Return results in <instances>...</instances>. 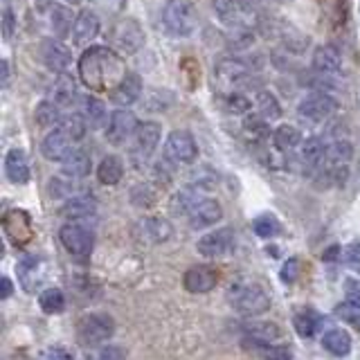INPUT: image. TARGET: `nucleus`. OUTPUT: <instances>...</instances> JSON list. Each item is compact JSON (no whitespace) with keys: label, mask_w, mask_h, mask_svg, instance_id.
<instances>
[{"label":"nucleus","mask_w":360,"mask_h":360,"mask_svg":"<svg viewBox=\"0 0 360 360\" xmlns=\"http://www.w3.org/2000/svg\"><path fill=\"white\" fill-rule=\"evenodd\" d=\"M345 259H347V266L356 270V273H360V243H354L347 248L345 252Z\"/></svg>","instance_id":"obj_52"},{"label":"nucleus","mask_w":360,"mask_h":360,"mask_svg":"<svg viewBox=\"0 0 360 360\" xmlns=\"http://www.w3.org/2000/svg\"><path fill=\"white\" fill-rule=\"evenodd\" d=\"M50 356H52L54 360H75V358H72V354L63 352V349H59V347L50 349Z\"/></svg>","instance_id":"obj_55"},{"label":"nucleus","mask_w":360,"mask_h":360,"mask_svg":"<svg viewBox=\"0 0 360 360\" xmlns=\"http://www.w3.org/2000/svg\"><path fill=\"white\" fill-rule=\"evenodd\" d=\"M93 169V162H90V155L84 149H72L68 153V158L61 162V174L70 176V178H86Z\"/></svg>","instance_id":"obj_23"},{"label":"nucleus","mask_w":360,"mask_h":360,"mask_svg":"<svg viewBox=\"0 0 360 360\" xmlns=\"http://www.w3.org/2000/svg\"><path fill=\"white\" fill-rule=\"evenodd\" d=\"M302 162L309 167H320L326 162V144L320 138H309L302 144Z\"/></svg>","instance_id":"obj_30"},{"label":"nucleus","mask_w":360,"mask_h":360,"mask_svg":"<svg viewBox=\"0 0 360 360\" xmlns=\"http://www.w3.org/2000/svg\"><path fill=\"white\" fill-rule=\"evenodd\" d=\"M273 142L279 151H290L302 142V133L292 124H281L273 131Z\"/></svg>","instance_id":"obj_31"},{"label":"nucleus","mask_w":360,"mask_h":360,"mask_svg":"<svg viewBox=\"0 0 360 360\" xmlns=\"http://www.w3.org/2000/svg\"><path fill=\"white\" fill-rule=\"evenodd\" d=\"M333 313H335L342 322H347V324L356 326V329H360V307H358V304H354V302H349V300H347V302H342V304H338Z\"/></svg>","instance_id":"obj_41"},{"label":"nucleus","mask_w":360,"mask_h":360,"mask_svg":"<svg viewBox=\"0 0 360 360\" xmlns=\"http://www.w3.org/2000/svg\"><path fill=\"white\" fill-rule=\"evenodd\" d=\"M217 70L223 79H228V82H241L243 77H248L250 72V65L241 59H234V56H228V59H221Z\"/></svg>","instance_id":"obj_32"},{"label":"nucleus","mask_w":360,"mask_h":360,"mask_svg":"<svg viewBox=\"0 0 360 360\" xmlns=\"http://www.w3.org/2000/svg\"><path fill=\"white\" fill-rule=\"evenodd\" d=\"M245 333H248V338H250L252 342H257L259 347L275 345V342L279 340V338H281V329H279V326H277L275 322H268V320L248 324Z\"/></svg>","instance_id":"obj_24"},{"label":"nucleus","mask_w":360,"mask_h":360,"mask_svg":"<svg viewBox=\"0 0 360 360\" xmlns=\"http://www.w3.org/2000/svg\"><path fill=\"white\" fill-rule=\"evenodd\" d=\"M11 292H14V284H11L9 277H3L0 279V300H9Z\"/></svg>","instance_id":"obj_53"},{"label":"nucleus","mask_w":360,"mask_h":360,"mask_svg":"<svg viewBox=\"0 0 360 360\" xmlns=\"http://www.w3.org/2000/svg\"><path fill=\"white\" fill-rule=\"evenodd\" d=\"M61 214L68 221H86L93 219L97 214V202L88 196H72L65 200V205L61 207Z\"/></svg>","instance_id":"obj_21"},{"label":"nucleus","mask_w":360,"mask_h":360,"mask_svg":"<svg viewBox=\"0 0 360 360\" xmlns=\"http://www.w3.org/2000/svg\"><path fill=\"white\" fill-rule=\"evenodd\" d=\"M124 358H127V352H124L122 347L108 345V347H104V349H99L95 360H124Z\"/></svg>","instance_id":"obj_49"},{"label":"nucleus","mask_w":360,"mask_h":360,"mask_svg":"<svg viewBox=\"0 0 360 360\" xmlns=\"http://www.w3.org/2000/svg\"><path fill=\"white\" fill-rule=\"evenodd\" d=\"M198 155V144L189 131H174L169 133L165 142V158L174 165H191Z\"/></svg>","instance_id":"obj_5"},{"label":"nucleus","mask_w":360,"mask_h":360,"mask_svg":"<svg viewBox=\"0 0 360 360\" xmlns=\"http://www.w3.org/2000/svg\"><path fill=\"white\" fill-rule=\"evenodd\" d=\"M41 59L50 72L63 75L68 68H70L72 54H70V48H68L65 43L56 41V39H45L41 43Z\"/></svg>","instance_id":"obj_11"},{"label":"nucleus","mask_w":360,"mask_h":360,"mask_svg":"<svg viewBox=\"0 0 360 360\" xmlns=\"http://www.w3.org/2000/svg\"><path fill=\"white\" fill-rule=\"evenodd\" d=\"M230 304L241 315H262L270 309V295L257 281H248L230 290Z\"/></svg>","instance_id":"obj_2"},{"label":"nucleus","mask_w":360,"mask_h":360,"mask_svg":"<svg viewBox=\"0 0 360 360\" xmlns=\"http://www.w3.org/2000/svg\"><path fill=\"white\" fill-rule=\"evenodd\" d=\"M292 324H295V329L302 338H313L315 329H318V320H315V315H311L309 311H300L295 315V320H292Z\"/></svg>","instance_id":"obj_42"},{"label":"nucleus","mask_w":360,"mask_h":360,"mask_svg":"<svg viewBox=\"0 0 360 360\" xmlns=\"http://www.w3.org/2000/svg\"><path fill=\"white\" fill-rule=\"evenodd\" d=\"M174 104V95L169 90H151V95H146L144 99V108L151 112H160Z\"/></svg>","instance_id":"obj_38"},{"label":"nucleus","mask_w":360,"mask_h":360,"mask_svg":"<svg viewBox=\"0 0 360 360\" xmlns=\"http://www.w3.org/2000/svg\"><path fill=\"white\" fill-rule=\"evenodd\" d=\"M79 3H84V0H70V5H79Z\"/></svg>","instance_id":"obj_60"},{"label":"nucleus","mask_w":360,"mask_h":360,"mask_svg":"<svg viewBox=\"0 0 360 360\" xmlns=\"http://www.w3.org/2000/svg\"><path fill=\"white\" fill-rule=\"evenodd\" d=\"M255 41L252 37V32H248V30H239V32H234L232 37H230V45L234 50H245V48H250Z\"/></svg>","instance_id":"obj_47"},{"label":"nucleus","mask_w":360,"mask_h":360,"mask_svg":"<svg viewBox=\"0 0 360 360\" xmlns=\"http://www.w3.org/2000/svg\"><path fill=\"white\" fill-rule=\"evenodd\" d=\"M236 9H239L236 0H214V14L225 25H234L236 22Z\"/></svg>","instance_id":"obj_39"},{"label":"nucleus","mask_w":360,"mask_h":360,"mask_svg":"<svg viewBox=\"0 0 360 360\" xmlns=\"http://www.w3.org/2000/svg\"><path fill=\"white\" fill-rule=\"evenodd\" d=\"M252 230L257 236H262V239H273L281 232V223L277 221L275 214H259V217L252 221Z\"/></svg>","instance_id":"obj_36"},{"label":"nucleus","mask_w":360,"mask_h":360,"mask_svg":"<svg viewBox=\"0 0 360 360\" xmlns=\"http://www.w3.org/2000/svg\"><path fill=\"white\" fill-rule=\"evenodd\" d=\"M140 97H142V79L135 72H129L115 88L110 90V101L117 104L120 108H127V106L135 104V101H140Z\"/></svg>","instance_id":"obj_16"},{"label":"nucleus","mask_w":360,"mask_h":360,"mask_svg":"<svg viewBox=\"0 0 360 360\" xmlns=\"http://www.w3.org/2000/svg\"><path fill=\"white\" fill-rule=\"evenodd\" d=\"M300 273H302V264L297 257L286 259V264L281 266V279H284V284H295L300 279Z\"/></svg>","instance_id":"obj_46"},{"label":"nucleus","mask_w":360,"mask_h":360,"mask_svg":"<svg viewBox=\"0 0 360 360\" xmlns=\"http://www.w3.org/2000/svg\"><path fill=\"white\" fill-rule=\"evenodd\" d=\"M16 34V16L11 14V9L3 11V39L9 41Z\"/></svg>","instance_id":"obj_51"},{"label":"nucleus","mask_w":360,"mask_h":360,"mask_svg":"<svg viewBox=\"0 0 360 360\" xmlns=\"http://www.w3.org/2000/svg\"><path fill=\"white\" fill-rule=\"evenodd\" d=\"M72 144H75V142H72L70 138H68V135H65L63 131L54 129V131H50V133L43 138V142H41V153H43L45 160L63 162L65 158H68V153H70V151L75 149Z\"/></svg>","instance_id":"obj_15"},{"label":"nucleus","mask_w":360,"mask_h":360,"mask_svg":"<svg viewBox=\"0 0 360 360\" xmlns=\"http://www.w3.org/2000/svg\"><path fill=\"white\" fill-rule=\"evenodd\" d=\"M243 129L255 135V138H266V135L270 133L268 129V120H264L262 115H250V117H245L243 122Z\"/></svg>","instance_id":"obj_45"},{"label":"nucleus","mask_w":360,"mask_h":360,"mask_svg":"<svg viewBox=\"0 0 360 360\" xmlns=\"http://www.w3.org/2000/svg\"><path fill=\"white\" fill-rule=\"evenodd\" d=\"M77 331L84 345L97 347L112 338V333H115V320L108 313H88L79 322Z\"/></svg>","instance_id":"obj_4"},{"label":"nucleus","mask_w":360,"mask_h":360,"mask_svg":"<svg viewBox=\"0 0 360 360\" xmlns=\"http://www.w3.org/2000/svg\"><path fill=\"white\" fill-rule=\"evenodd\" d=\"M39 360H54V358L50 356V352H45V354H43V356H41Z\"/></svg>","instance_id":"obj_59"},{"label":"nucleus","mask_w":360,"mask_h":360,"mask_svg":"<svg viewBox=\"0 0 360 360\" xmlns=\"http://www.w3.org/2000/svg\"><path fill=\"white\" fill-rule=\"evenodd\" d=\"M345 295L349 302H354L360 307V279L358 277H349L345 281Z\"/></svg>","instance_id":"obj_50"},{"label":"nucleus","mask_w":360,"mask_h":360,"mask_svg":"<svg viewBox=\"0 0 360 360\" xmlns=\"http://www.w3.org/2000/svg\"><path fill=\"white\" fill-rule=\"evenodd\" d=\"M335 110H338V101L326 93H309L297 104L300 117L309 122H324L326 117H331Z\"/></svg>","instance_id":"obj_10"},{"label":"nucleus","mask_w":360,"mask_h":360,"mask_svg":"<svg viewBox=\"0 0 360 360\" xmlns=\"http://www.w3.org/2000/svg\"><path fill=\"white\" fill-rule=\"evenodd\" d=\"M59 239L65 250L75 257H88L95 245V234L79 223H65L59 232Z\"/></svg>","instance_id":"obj_8"},{"label":"nucleus","mask_w":360,"mask_h":360,"mask_svg":"<svg viewBox=\"0 0 360 360\" xmlns=\"http://www.w3.org/2000/svg\"><path fill=\"white\" fill-rule=\"evenodd\" d=\"M140 234H142V239H146L149 243H165L169 236H172V223L162 217L142 219Z\"/></svg>","instance_id":"obj_22"},{"label":"nucleus","mask_w":360,"mask_h":360,"mask_svg":"<svg viewBox=\"0 0 360 360\" xmlns=\"http://www.w3.org/2000/svg\"><path fill=\"white\" fill-rule=\"evenodd\" d=\"M99 34V16L95 11L84 9L82 14L77 16L75 30H72V43L79 48H86L90 41H95Z\"/></svg>","instance_id":"obj_17"},{"label":"nucleus","mask_w":360,"mask_h":360,"mask_svg":"<svg viewBox=\"0 0 360 360\" xmlns=\"http://www.w3.org/2000/svg\"><path fill=\"white\" fill-rule=\"evenodd\" d=\"M162 25L172 37H189L196 27V11L189 0H167L162 7Z\"/></svg>","instance_id":"obj_3"},{"label":"nucleus","mask_w":360,"mask_h":360,"mask_svg":"<svg viewBox=\"0 0 360 360\" xmlns=\"http://www.w3.org/2000/svg\"><path fill=\"white\" fill-rule=\"evenodd\" d=\"M335 257H340V245H335V248H331L329 252L322 255V259H335Z\"/></svg>","instance_id":"obj_58"},{"label":"nucleus","mask_w":360,"mask_h":360,"mask_svg":"<svg viewBox=\"0 0 360 360\" xmlns=\"http://www.w3.org/2000/svg\"><path fill=\"white\" fill-rule=\"evenodd\" d=\"M354 155V146L349 140H335L333 144L326 146V162L331 167H338V165H347L352 160Z\"/></svg>","instance_id":"obj_35"},{"label":"nucleus","mask_w":360,"mask_h":360,"mask_svg":"<svg viewBox=\"0 0 360 360\" xmlns=\"http://www.w3.org/2000/svg\"><path fill=\"white\" fill-rule=\"evenodd\" d=\"M342 65V56L333 45H320L313 52V70L318 75H335Z\"/></svg>","instance_id":"obj_20"},{"label":"nucleus","mask_w":360,"mask_h":360,"mask_svg":"<svg viewBox=\"0 0 360 360\" xmlns=\"http://www.w3.org/2000/svg\"><path fill=\"white\" fill-rule=\"evenodd\" d=\"M138 120L131 110L127 108H117L108 115V124H106V142L112 146H122L124 142H129L135 131H138Z\"/></svg>","instance_id":"obj_6"},{"label":"nucleus","mask_w":360,"mask_h":360,"mask_svg":"<svg viewBox=\"0 0 360 360\" xmlns=\"http://www.w3.org/2000/svg\"><path fill=\"white\" fill-rule=\"evenodd\" d=\"M56 5H59L56 0H37V9L39 11H52Z\"/></svg>","instance_id":"obj_56"},{"label":"nucleus","mask_w":360,"mask_h":360,"mask_svg":"<svg viewBox=\"0 0 360 360\" xmlns=\"http://www.w3.org/2000/svg\"><path fill=\"white\" fill-rule=\"evenodd\" d=\"M257 106H259V115H262L264 120H277L281 115V108L277 104V99L270 93H259Z\"/></svg>","instance_id":"obj_40"},{"label":"nucleus","mask_w":360,"mask_h":360,"mask_svg":"<svg viewBox=\"0 0 360 360\" xmlns=\"http://www.w3.org/2000/svg\"><path fill=\"white\" fill-rule=\"evenodd\" d=\"M34 120H37V124L43 129L59 127L61 124V106L52 99H45L37 106V110H34Z\"/></svg>","instance_id":"obj_29"},{"label":"nucleus","mask_w":360,"mask_h":360,"mask_svg":"<svg viewBox=\"0 0 360 360\" xmlns=\"http://www.w3.org/2000/svg\"><path fill=\"white\" fill-rule=\"evenodd\" d=\"M79 72H82L84 84L90 90H112L127 77L122 59L108 48H88L82 61H79Z\"/></svg>","instance_id":"obj_1"},{"label":"nucleus","mask_w":360,"mask_h":360,"mask_svg":"<svg viewBox=\"0 0 360 360\" xmlns=\"http://www.w3.org/2000/svg\"><path fill=\"white\" fill-rule=\"evenodd\" d=\"M250 106H252L250 99L241 93H232V95L225 97V108H228L232 115H243V112L250 110Z\"/></svg>","instance_id":"obj_44"},{"label":"nucleus","mask_w":360,"mask_h":360,"mask_svg":"<svg viewBox=\"0 0 360 360\" xmlns=\"http://www.w3.org/2000/svg\"><path fill=\"white\" fill-rule=\"evenodd\" d=\"M239 3V9H243V11H252L257 5H259V0H236Z\"/></svg>","instance_id":"obj_57"},{"label":"nucleus","mask_w":360,"mask_h":360,"mask_svg":"<svg viewBox=\"0 0 360 360\" xmlns=\"http://www.w3.org/2000/svg\"><path fill=\"white\" fill-rule=\"evenodd\" d=\"M219 281L217 270L210 268V266H191L187 273L183 275V284L189 292L194 295H202V292H210L214 290Z\"/></svg>","instance_id":"obj_14"},{"label":"nucleus","mask_w":360,"mask_h":360,"mask_svg":"<svg viewBox=\"0 0 360 360\" xmlns=\"http://www.w3.org/2000/svg\"><path fill=\"white\" fill-rule=\"evenodd\" d=\"M56 129L63 131L72 142H79V140H84V135L88 131V122L84 115H79V112H70V115L61 120V124Z\"/></svg>","instance_id":"obj_33"},{"label":"nucleus","mask_w":360,"mask_h":360,"mask_svg":"<svg viewBox=\"0 0 360 360\" xmlns=\"http://www.w3.org/2000/svg\"><path fill=\"white\" fill-rule=\"evenodd\" d=\"M198 255L207 259H221L234 250V232L232 228H219L207 234H202L196 243Z\"/></svg>","instance_id":"obj_9"},{"label":"nucleus","mask_w":360,"mask_h":360,"mask_svg":"<svg viewBox=\"0 0 360 360\" xmlns=\"http://www.w3.org/2000/svg\"><path fill=\"white\" fill-rule=\"evenodd\" d=\"M322 347L335 358H345L352 352V335L345 329H329L322 335Z\"/></svg>","instance_id":"obj_25"},{"label":"nucleus","mask_w":360,"mask_h":360,"mask_svg":"<svg viewBox=\"0 0 360 360\" xmlns=\"http://www.w3.org/2000/svg\"><path fill=\"white\" fill-rule=\"evenodd\" d=\"M75 99H77V82H75V77L72 75H59L56 77V82L52 86V101H56L61 108L63 106H70L75 104Z\"/></svg>","instance_id":"obj_26"},{"label":"nucleus","mask_w":360,"mask_h":360,"mask_svg":"<svg viewBox=\"0 0 360 360\" xmlns=\"http://www.w3.org/2000/svg\"><path fill=\"white\" fill-rule=\"evenodd\" d=\"M124 176V165L117 155H106L101 158V162L97 165V180L101 185H117Z\"/></svg>","instance_id":"obj_27"},{"label":"nucleus","mask_w":360,"mask_h":360,"mask_svg":"<svg viewBox=\"0 0 360 360\" xmlns=\"http://www.w3.org/2000/svg\"><path fill=\"white\" fill-rule=\"evenodd\" d=\"M187 219L194 230L212 228V225H217L223 219V207L217 198H200L187 214Z\"/></svg>","instance_id":"obj_12"},{"label":"nucleus","mask_w":360,"mask_h":360,"mask_svg":"<svg viewBox=\"0 0 360 360\" xmlns=\"http://www.w3.org/2000/svg\"><path fill=\"white\" fill-rule=\"evenodd\" d=\"M160 135H162V127L158 122H142L138 131L133 135V153L135 158H142L146 160L153 151L155 146L160 144Z\"/></svg>","instance_id":"obj_13"},{"label":"nucleus","mask_w":360,"mask_h":360,"mask_svg":"<svg viewBox=\"0 0 360 360\" xmlns=\"http://www.w3.org/2000/svg\"><path fill=\"white\" fill-rule=\"evenodd\" d=\"M39 307L43 313L48 315H56L65 309V295L59 288H45L39 295Z\"/></svg>","instance_id":"obj_34"},{"label":"nucleus","mask_w":360,"mask_h":360,"mask_svg":"<svg viewBox=\"0 0 360 360\" xmlns=\"http://www.w3.org/2000/svg\"><path fill=\"white\" fill-rule=\"evenodd\" d=\"M262 356H264V360H290L288 347H275V345L262 347Z\"/></svg>","instance_id":"obj_48"},{"label":"nucleus","mask_w":360,"mask_h":360,"mask_svg":"<svg viewBox=\"0 0 360 360\" xmlns=\"http://www.w3.org/2000/svg\"><path fill=\"white\" fill-rule=\"evenodd\" d=\"M84 117H86V122H88V127H90V129L104 127V124H106V106L101 104L99 99L88 97V99L84 101Z\"/></svg>","instance_id":"obj_37"},{"label":"nucleus","mask_w":360,"mask_h":360,"mask_svg":"<svg viewBox=\"0 0 360 360\" xmlns=\"http://www.w3.org/2000/svg\"><path fill=\"white\" fill-rule=\"evenodd\" d=\"M72 180H75V178L65 176V174L52 178V180H50V196H54V198L70 196V191H72V187H75V185H72Z\"/></svg>","instance_id":"obj_43"},{"label":"nucleus","mask_w":360,"mask_h":360,"mask_svg":"<svg viewBox=\"0 0 360 360\" xmlns=\"http://www.w3.org/2000/svg\"><path fill=\"white\" fill-rule=\"evenodd\" d=\"M110 41L122 54H135L144 45V30L135 18H124L112 27Z\"/></svg>","instance_id":"obj_7"},{"label":"nucleus","mask_w":360,"mask_h":360,"mask_svg":"<svg viewBox=\"0 0 360 360\" xmlns=\"http://www.w3.org/2000/svg\"><path fill=\"white\" fill-rule=\"evenodd\" d=\"M5 174L14 185H27L32 176L27 153L22 149H11L5 158Z\"/></svg>","instance_id":"obj_18"},{"label":"nucleus","mask_w":360,"mask_h":360,"mask_svg":"<svg viewBox=\"0 0 360 360\" xmlns=\"http://www.w3.org/2000/svg\"><path fill=\"white\" fill-rule=\"evenodd\" d=\"M18 277L22 288L27 292L37 290L41 286V281L45 279V262L41 257H25L18 264Z\"/></svg>","instance_id":"obj_19"},{"label":"nucleus","mask_w":360,"mask_h":360,"mask_svg":"<svg viewBox=\"0 0 360 360\" xmlns=\"http://www.w3.org/2000/svg\"><path fill=\"white\" fill-rule=\"evenodd\" d=\"M9 79H11V72H9V61H7V59H3V61H0V86L7 88Z\"/></svg>","instance_id":"obj_54"},{"label":"nucleus","mask_w":360,"mask_h":360,"mask_svg":"<svg viewBox=\"0 0 360 360\" xmlns=\"http://www.w3.org/2000/svg\"><path fill=\"white\" fill-rule=\"evenodd\" d=\"M75 22H77V16H75V11L68 5H56L50 11V25H52L54 34L59 39L68 37V34L75 30Z\"/></svg>","instance_id":"obj_28"}]
</instances>
